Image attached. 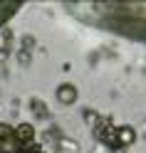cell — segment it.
I'll use <instances>...</instances> for the list:
<instances>
[{
    "mask_svg": "<svg viewBox=\"0 0 146 153\" xmlns=\"http://www.w3.org/2000/svg\"><path fill=\"white\" fill-rule=\"evenodd\" d=\"M134 138H136V133H134V128L131 126H121V128H116V146H131L134 143Z\"/></svg>",
    "mask_w": 146,
    "mask_h": 153,
    "instance_id": "1",
    "label": "cell"
},
{
    "mask_svg": "<svg viewBox=\"0 0 146 153\" xmlns=\"http://www.w3.org/2000/svg\"><path fill=\"white\" fill-rule=\"evenodd\" d=\"M74 99H77V89L72 84H62V87L57 89V101L60 104H74Z\"/></svg>",
    "mask_w": 146,
    "mask_h": 153,
    "instance_id": "2",
    "label": "cell"
},
{
    "mask_svg": "<svg viewBox=\"0 0 146 153\" xmlns=\"http://www.w3.org/2000/svg\"><path fill=\"white\" fill-rule=\"evenodd\" d=\"M15 136H17V141H20V143H30L32 136H35V128L30 126V123H20V126L15 128Z\"/></svg>",
    "mask_w": 146,
    "mask_h": 153,
    "instance_id": "3",
    "label": "cell"
},
{
    "mask_svg": "<svg viewBox=\"0 0 146 153\" xmlns=\"http://www.w3.org/2000/svg\"><path fill=\"white\" fill-rule=\"evenodd\" d=\"M10 126H7V123H0V141H7V138H10Z\"/></svg>",
    "mask_w": 146,
    "mask_h": 153,
    "instance_id": "4",
    "label": "cell"
}]
</instances>
